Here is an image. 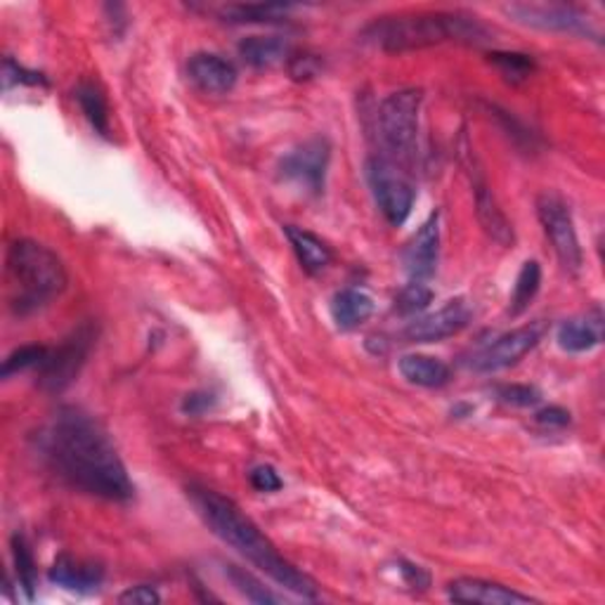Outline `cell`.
<instances>
[{
  "mask_svg": "<svg viewBox=\"0 0 605 605\" xmlns=\"http://www.w3.org/2000/svg\"><path fill=\"white\" fill-rule=\"evenodd\" d=\"M38 447L62 481L107 501H131L135 485L111 443L109 433L90 414L62 407L40 431Z\"/></svg>",
  "mask_w": 605,
  "mask_h": 605,
  "instance_id": "obj_1",
  "label": "cell"
},
{
  "mask_svg": "<svg viewBox=\"0 0 605 605\" xmlns=\"http://www.w3.org/2000/svg\"><path fill=\"white\" fill-rule=\"evenodd\" d=\"M190 499L210 532L228 546H232L239 556H244L253 568H258L273 582L285 586L295 596L317 598V584L313 577L281 556L277 546L265 537L251 518L242 513V509L232 499L222 497L216 489L199 485L190 487Z\"/></svg>",
  "mask_w": 605,
  "mask_h": 605,
  "instance_id": "obj_2",
  "label": "cell"
},
{
  "mask_svg": "<svg viewBox=\"0 0 605 605\" xmlns=\"http://www.w3.org/2000/svg\"><path fill=\"white\" fill-rule=\"evenodd\" d=\"M362 40L384 52H412L443 44L485 46L492 34L477 17L463 12H414L376 17L362 29Z\"/></svg>",
  "mask_w": 605,
  "mask_h": 605,
  "instance_id": "obj_3",
  "label": "cell"
},
{
  "mask_svg": "<svg viewBox=\"0 0 605 605\" xmlns=\"http://www.w3.org/2000/svg\"><path fill=\"white\" fill-rule=\"evenodd\" d=\"M8 277L15 289L12 311L20 317L44 311L48 303L66 291L69 275L62 258L52 249L34 242V239H17L8 246Z\"/></svg>",
  "mask_w": 605,
  "mask_h": 605,
  "instance_id": "obj_4",
  "label": "cell"
},
{
  "mask_svg": "<svg viewBox=\"0 0 605 605\" xmlns=\"http://www.w3.org/2000/svg\"><path fill=\"white\" fill-rule=\"evenodd\" d=\"M421 102H424V93L419 88H404L398 93H390L386 100L378 105V137H382L384 147L390 154H396V157H407L416 145Z\"/></svg>",
  "mask_w": 605,
  "mask_h": 605,
  "instance_id": "obj_5",
  "label": "cell"
},
{
  "mask_svg": "<svg viewBox=\"0 0 605 605\" xmlns=\"http://www.w3.org/2000/svg\"><path fill=\"white\" fill-rule=\"evenodd\" d=\"M95 339L97 329L90 322L69 334L58 348L50 350L46 362L38 367V386L46 392H62L72 386L90 355Z\"/></svg>",
  "mask_w": 605,
  "mask_h": 605,
  "instance_id": "obj_6",
  "label": "cell"
},
{
  "mask_svg": "<svg viewBox=\"0 0 605 605\" xmlns=\"http://www.w3.org/2000/svg\"><path fill=\"white\" fill-rule=\"evenodd\" d=\"M537 218L544 228V234L554 246V253L562 270L570 275H580L582 270V246L574 230V220L568 204L554 192H544L537 199Z\"/></svg>",
  "mask_w": 605,
  "mask_h": 605,
  "instance_id": "obj_7",
  "label": "cell"
},
{
  "mask_svg": "<svg viewBox=\"0 0 605 605\" xmlns=\"http://www.w3.org/2000/svg\"><path fill=\"white\" fill-rule=\"evenodd\" d=\"M331 159V147L325 137H311L287 152L279 161V178L301 192L319 196L325 192L327 168Z\"/></svg>",
  "mask_w": 605,
  "mask_h": 605,
  "instance_id": "obj_8",
  "label": "cell"
},
{
  "mask_svg": "<svg viewBox=\"0 0 605 605\" xmlns=\"http://www.w3.org/2000/svg\"><path fill=\"white\" fill-rule=\"evenodd\" d=\"M367 182L374 194V202L382 210L384 218L400 228L412 216V208L416 202V190L407 178H402L396 168L386 159H370L367 161Z\"/></svg>",
  "mask_w": 605,
  "mask_h": 605,
  "instance_id": "obj_9",
  "label": "cell"
},
{
  "mask_svg": "<svg viewBox=\"0 0 605 605\" xmlns=\"http://www.w3.org/2000/svg\"><path fill=\"white\" fill-rule=\"evenodd\" d=\"M504 12L513 22L530 26V29L552 32V34H568V36H586L598 38L596 29L591 26L589 17L582 10L560 3H509L504 5Z\"/></svg>",
  "mask_w": 605,
  "mask_h": 605,
  "instance_id": "obj_10",
  "label": "cell"
},
{
  "mask_svg": "<svg viewBox=\"0 0 605 605\" xmlns=\"http://www.w3.org/2000/svg\"><path fill=\"white\" fill-rule=\"evenodd\" d=\"M548 325L544 319L528 322V325L501 334L499 339L492 341L487 348L473 358V370L481 374H495L501 370H509L513 364L523 360L530 350L540 346L544 339Z\"/></svg>",
  "mask_w": 605,
  "mask_h": 605,
  "instance_id": "obj_11",
  "label": "cell"
},
{
  "mask_svg": "<svg viewBox=\"0 0 605 605\" xmlns=\"http://www.w3.org/2000/svg\"><path fill=\"white\" fill-rule=\"evenodd\" d=\"M473 307L467 299H452L435 313L414 317L410 325L404 327L402 339L410 343H440L445 339L461 334L471 325Z\"/></svg>",
  "mask_w": 605,
  "mask_h": 605,
  "instance_id": "obj_12",
  "label": "cell"
},
{
  "mask_svg": "<svg viewBox=\"0 0 605 605\" xmlns=\"http://www.w3.org/2000/svg\"><path fill=\"white\" fill-rule=\"evenodd\" d=\"M440 261V216L433 214L404 244L402 265L412 281H426L438 270Z\"/></svg>",
  "mask_w": 605,
  "mask_h": 605,
  "instance_id": "obj_13",
  "label": "cell"
},
{
  "mask_svg": "<svg viewBox=\"0 0 605 605\" xmlns=\"http://www.w3.org/2000/svg\"><path fill=\"white\" fill-rule=\"evenodd\" d=\"M190 81L206 95H228L237 86V69L216 52H196L187 62Z\"/></svg>",
  "mask_w": 605,
  "mask_h": 605,
  "instance_id": "obj_14",
  "label": "cell"
},
{
  "mask_svg": "<svg viewBox=\"0 0 605 605\" xmlns=\"http://www.w3.org/2000/svg\"><path fill=\"white\" fill-rule=\"evenodd\" d=\"M50 582L66 591H76V594H93L105 582V568L95 560L62 554L52 562Z\"/></svg>",
  "mask_w": 605,
  "mask_h": 605,
  "instance_id": "obj_15",
  "label": "cell"
},
{
  "mask_svg": "<svg viewBox=\"0 0 605 605\" xmlns=\"http://www.w3.org/2000/svg\"><path fill=\"white\" fill-rule=\"evenodd\" d=\"M447 596L455 603H483V605H511V603H534L532 596L520 594L504 584L477 580V577H461L449 582Z\"/></svg>",
  "mask_w": 605,
  "mask_h": 605,
  "instance_id": "obj_16",
  "label": "cell"
},
{
  "mask_svg": "<svg viewBox=\"0 0 605 605\" xmlns=\"http://www.w3.org/2000/svg\"><path fill=\"white\" fill-rule=\"evenodd\" d=\"M473 194H475V214H477V220H481V225H483V230L492 239H495L499 246H511L516 239L513 225L509 218H506L501 206L497 204L495 194H492L485 178L477 173L473 178Z\"/></svg>",
  "mask_w": 605,
  "mask_h": 605,
  "instance_id": "obj_17",
  "label": "cell"
},
{
  "mask_svg": "<svg viewBox=\"0 0 605 605\" xmlns=\"http://www.w3.org/2000/svg\"><path fill=\"white\" fill-rule=\"evenodd\" d=\"M285 234L295 253V258H299L301 267L307 275L325 273L331 265L334 253L327 246L325 239H319L315 232L295 228V225H285Z\"/></svg>",
  "mask_w": 605,
  "mask_h": 605,
  "instance_id": "obj_18",
  "label": "cell"
},
{
  "mask_svg": "<svg viewBox=\"0 0 605 605\" xmlns=\"http://www.w3.org/2000/svg\"><path fill=\"white\" fill-rule=\"evenodd\" d=\"M556 341L566 353H586V350H594L603 341V315L598 307L591 315L562 322L558 327Z\"/></svg>",
  "mask_w": 605,
  "mask_h": 605,
  "instance_id": "obj_19",
  "label": "cell"
},
{
  "mask_svg": "<svg viewBox=\"0 0 605 605\" xmlns=\"http://www.w3.org/2000/svg\"><path fill=\"white\" fill-rule=\"evenodd\" d=\"M239 58L253 69H275L279 64H289L295 52L289 40L279 36H249L239 44Z\"/></svg>",
  "mask_w": 605,
  "mask_h": 605,
  "instance_id": "obj_20",
  "label": "cell"
},
{
  "mask_svg": "<svg viewBox=\"0 0 605 605\" xmlns=\"http://www.w3.org/2000/svg\"><path fill=\"white\" fill-rule=\"evenodd\" d=\"M374 315V301L364 291L343 289L331 299V317L336 327L353 331Z\"/></svg>",
  "mask_w": 605,
  "mask_h": 605,
  "instance_id": "obj_21",
  "label": "cell"
},
{
  "mask_svg": "<svg viewBox=\"0 0 605 605\" xmlns=\"http://www.w3.org/2000/svg\"><path fill=\"white\" fill-rule=\"evenodd\" d=\"M398 370L402 378L421 388H440L452 378V372H449L447 364L431 355H402L398 362Z\"/></svg>",
  "mask_w": 605,
  "mask_h": 605,
  "instance_id": "obj_22",
  "label": "cell"
},
{
  "mask_svg": "<svg viewBox=\"0 0 605 605\" xmlns=\"http://www.w3.org/2000/svg\"><path fill=\"white\" fill-rule=\"evenodd\" d=\"M293 10V5L279 3H239L220 8L218 15L230 24H277L287 22Z\"/></svg>",
  "mask_w": 605,
  "mask_h": 605,
  "instance_id": "obj_23",
  "label": "cell"
},
{
  "mask_svg": "<svg viewBox=\"0 0 605 605\" xmlns=\"http://www.w3.org/2000/svg\"><path fill=\"white\" fill-rule=\"evenodd\" d=\"M74 97H76L83 114H86V119L90 121L95 133L102 137H109L111 121H109V105H107V97H105L102 88L93 81H83L74 90Z\"/></svg>",
  "mask_w": 605,
  "mask_h": 605,
  "instance_id": "obj_24",
  "label": "cell"
},
{
  "mask_svg": "<svg viewBox=\"0 0 605 605\" xmlns=\"http://www.w3.org/2000/svg\"><path fill=\"white\" fill-rule=\"evenodd\" d=\"M542 287V267L537 261H525L523 267H520V273L516 277V285H513V293H511V301H509V313L511 317H520L523 315L530 303L534 301V295L540 293Z\"/></svg>",
  "mask_w": 605,
  "mask_h": 605,
  "instance_id": "obj_25",
  "label": "cell"
},
{
  "mask_svg": "<svg viewBox=\"0 0 605 605\" xmlns=\"http://www.w3.org/2000/svg\"><path fill=\"white\" fill-rule=\"evenodd\" d=\"M12 560H15L17 584L22 586L26 598L34 601L36 586H38V570H36V560H34L32 548L26 546L22 534H15V537H12Z\"/></svg>",
  "mask_w": 605,
  "mask_h": 605,
  "instance_id": "obj_26",
  "label": "cell"
},
{
  "mask_svg": "<svg viewBox=\"0 0 605 605\" xmlns=\"http://www.w3.org/2000/svg\"><path fill=\"white\" fill-rule=\"evenodd\" d=\"M225 577H228L239 594H242L251 603H261V605L281 603V598L277 594H273L270 589L263 586V582H258L256 577H253L246 570H242L239 566H225Z\"/></svg>",
  "mask_w": 605,
  "mask_h": 605,
  "instance_id": "obj_27",
  "label": "cell"
},
{
  "mask_svg": "<svg viewBox=\"0 0 605 605\" xmlns=\"http://www.w3.org/2000/svg\"><path fill=\"white\" fill-rule=\"evenodd\" d=\"M487 60L511 83H523L534 74V60L523 52H489Z\"/></svg>",
  "mask_w": 605,
  "mask_h": 605,
  "instance_id": "obj_28",
  "label": "cell"
},
{
  "mask_svg": "<svg viewBox=\"0 0 605 605\" xmlns=\"http://www.w3.org/2000/svg\"><path fill=\"white\" fill-rule=\"evenodd\" d=\"M433 303V291L424 281H410L396 299V311L404 317H419Z\"/></svg>",
  "mask_w": 605,
  "mask_h": 605,
  "instance_id": "obj_29",
  "label": "cell"
},
{
  "mask_svg": "<svg viewBox=\"0 0 605 605\" xmlns=\"http://www.w3.org/2000/svg\"><path fill=\"white\" fill-rule=\"evenodd\" d=\"M50 350L46 346H22L15 353H10L3 362V378L22 374L26 370H38L46 362Z\"/></svg>",
  "mask_w": 605,
  "mask_h": 605,
  "instance_id": "obj_30",
  "label": "cell"
},
{
  "mask_svg": "<svg viewBox=\"0 0 605 605\" xmlns=\"http://www.w3.org/2000/svg\"><path fill=\"white\" fill-rule=\"evenodd\" d=\"M3 86L10 90L12 86H48V78L40 72H32L22 64H17L12 58L3 60Z\"/></svg>",
  "mask_w": 605,
  "mask_h": 605,
  "instance_id": "obj_31",
  "label": "cell"
},
{
  "mask_svg": "<svg viewBox=\"0 0 605 605\" xmlns=\"http://www.w3.org/2000/svg\"><path fill=\"white\" fill-rule=\"evenodd\" d=\"M497 398L513 407H534L542 400V392L534 386H525V384H506L497 388Z\"/></svg>",
  "mask_w": 605,
  "mask_h": 605,
  "instance_id": "obj_32",
  "label": "cell"
},
{
  "mask_svg": "<svg viewBox=\"0 0 605 605\" xmlns=\"http://www.w3.org/2000/svg\"><path fill=\"white\" fill-rule=\"evenodd\" d=\"M322 60L311 52H293L287 64V72L293 81H311L322 72Z\"/></svg>",
  "mask_w": 605,
  "mask_h": 605,
  "instance_id": "obj_33",
  "label": "cell"
},
{
  "mask_svg": "<svg viewBox=\"0 0 605 605\" xmlns=\"http://www.w3.org/2000/svg\"><path fill=\"white\" fill-rule=\"evenodd\" d=\"M249 481L253 485V489H258V492H279L281 489V477L279 473L273 469V467H267V463H263V467H256L251 473H249Z\"/></svg>",
  "mask_w": 605,
  "mask_h": 605,
  "instance_id": "obj_34",
  "label": "cell"
},
{
  "mask_svg": "<svg viewBox=\"0 0 605 605\" xmlns=\"http://www.w3.org/2000/svg\"><path fill=\"white\" fill-rule=\"evenodd\" d=\"M119 603H123V605H157V603H161V596L154 586L137 584V586L125 589L119 596Z\"/></svg>",
  "mask_w": 605,
  "mask_h": 605,
  "instance_id": "obj_35",
  "label": "cell"
},
{
  "mask_svg": "<svg viewBox=\"0 0 605 605\" xmlns=\"http://www.w3.org/2000/svg\"><path fill=\"white\" fill-rule=\"evenodd\" d=\"M216 404V398H214V392H206V390H196V392H190V396L182 400V414H187V416H202L206 414L210 407Z\"/></svg>",
  "mask_w": 605,
  "mask_h": 605,
  "instance_id": "obj_36",
  "label": "cell"
},
{
  "mask_svg": "<svg viewBox=\"0 0 605 605\" xmlns=\"http://www.w3.org/2000/svg\"><path fill=\"white\" fill-rule=\"evenodd\" d=\"M534 421H537V424L544 428H566V426H570V412L562 410V407L548 404V407H544V410L534 414Z\"/></svg>",
  "mask_w": 605,
  "mask_h": 605,
  "instance_id": "obj_37",
  "label": "cell"
},
{
  "mask_svg": "<svg viewBox=\"0 0 605 605\" xmlns=\"http://www.w3.org/2000/svg\"><path fill=\"white\" fill-rule=\"evenodd\" d=\"M398 566H400L398 570L402 572V577H404L407 584H410V586L426 589L431 584V577H428V572L424 568H419V566H414V562H407V560H400Z\"/></svg>",
  "mask_w": 605,
  "mask_h": 605,
  "instance_id": "obj_38",
  "label": "cell"
},
{
  "mask_svg": "<svg viewBox=\"0 0 605 605\" xmlns=\"http://www.w3.org/2000/svg\"><path fill=\"white\" fill-rule=\"evenodd\" d=\"M473 412V407H469V404H457L455 410H452V414L455 416H459V419H463L467 414H471Z\"/></svg>",
  "mask_w": 605,
  "mask_h": 605,
  "instance_id": "obj_39",
  "label": "cell"
}]
</instances>
